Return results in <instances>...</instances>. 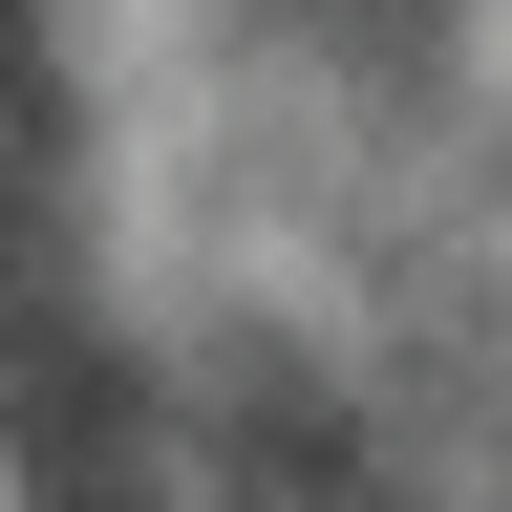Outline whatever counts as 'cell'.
<instances>
[]
</instances>
